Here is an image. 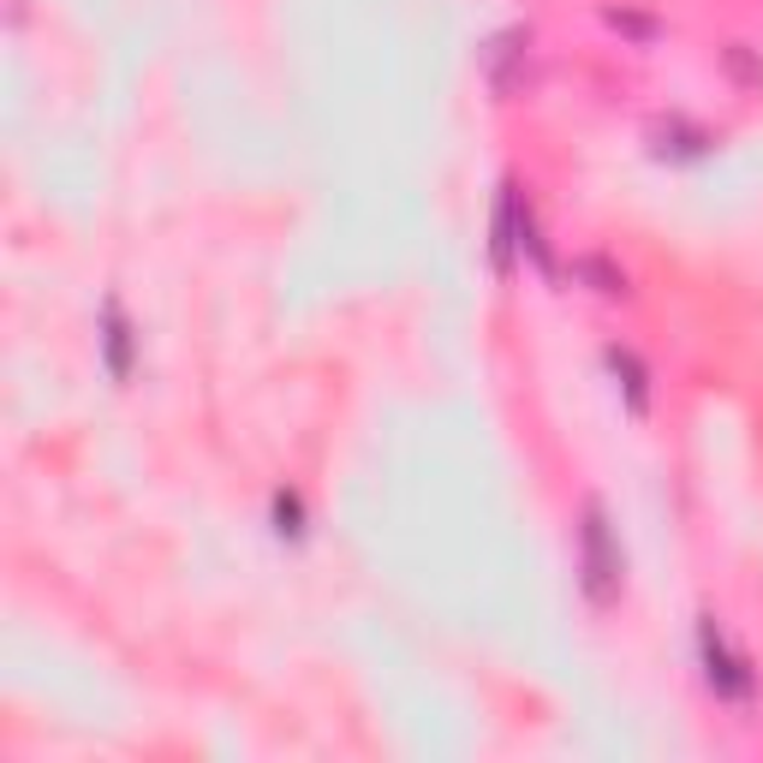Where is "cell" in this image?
<instances>
[{"mask_svg":"<svg viewBox=\"0 0 763 763\" xmlns=\"http://www.w3.org/2000/svg\"><path fill=\"white\" fill-rule=\"evenodd\" d=\"M703 656H710V680L722 686L728 698H745V692H752V674H745L740 663H733V656L716 651V633H703Z\"/></svg>","mask_w":763,"mask_h":763,"instance_id":"cell-1","label":"cell"},{"mask_svg":"<svg viewBox=\"0 0 763 763\" xmlns=\"http://www.w3.org/2000/svg\"><path fill=\"white\" fill-rule=\"evenodd\" d=\"M584 542H591V597H597V603H609L614 567H609V549H603V519H597V513H591V525H584Z\"/></svg>","mask_w":763,"mask_h":763,"instance_id":"cell-2","label":"cell"},{"mask_svg":"<svg viewBox=\"0 0 763 763\" xmlns=\"http://www.w3.org/2000/svg\"><path fill=\"white\" fill-rule=\"evenodd\" d=\"M108 352H114V370H126V322H120V311H108Z\"/></svg>","mask_w":763,"mask_h":763,"instance_id":"cell-3","label":"cell"}]
</instances>
